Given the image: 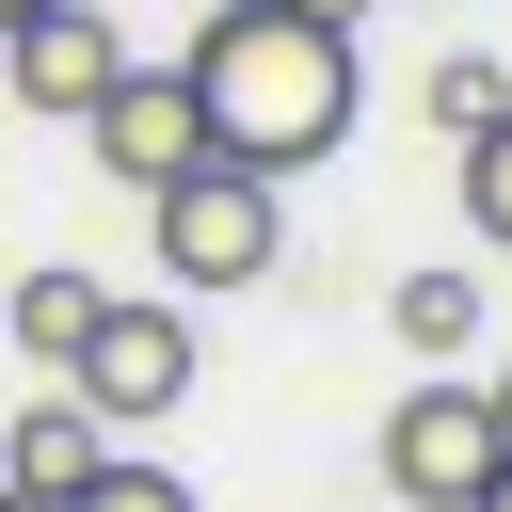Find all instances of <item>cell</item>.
Instances as JSON below:
<instances>
[{
    "mask_svg": "<svg viewBox=\"0 0 512 512\" xmlns=\"http://www.w3.org/2000/svg\"><path fill=\"white\" fill-rule=\"evenodd\" d=\"M384 320H400V352H416V368H464V352H480V272H400V288H384Z\"/></svg>",
    "mask_w": 512,
    "mask_h": 512,
    "instance_id": "cell-9",
    "label": "cell"
},
{
    "mask_svg": "<svg viewBox=\"0 0 512 512\" xmlns=\"http://www.w3.org/2000/svg\"><path fill=\"white\" fill-rule=\"evenodd\" d=\"M80 160L96 176H128V192H160V176H192L208 160V112H192V64H128L96 112H80Z\"/></svg>",
    "mask_w": 512,
    "mask_h": 512,
    "instance_id": "cell-6",
    "label": "cell"
},
{
    "mask_svg": "<svg viewBox=\"0 0 512 512\" xmlns=\"http://www.w3.org/2000/svg\"><path fill=\"white\" fill-rule=\"evenodd\" d=\"M64 384H80V400H96L112 432H160V416L192 400V320H176V304H144V288H112Z\"/></svg>",
    "mask_w": 512,
    "mask_h": 512,
    "instance_id": "cell-4",
    "label": "cell"
},
{
    "mask_svg": "<svg viewBox=\"0 0 512 512\" xmlns=\"http://www.w3.org/2000/svg\"><path fill=\"white\" fill-rule=\"evenodd\" d=\"M192 112H208V144L224 160H256V176H304V160H336L352 144V112H368V64H352V0H224L192 48Z\"/></svg>",
    "mask_w": 512,
    "mask_h": 512,
    "instance_id": "cell-1",
    "label": "cell"
},
{
    "mask_svg": "<svg viewBox=\"0 0 512 512\" xmlns=\"http://www.w3.org/2000/svg\"><path fill=\"white\" fill-rule=\"evenodd\" d=\"M64 512H208V496H192L176 464H144V448H112V464H96V480H80Z\"/></svg>",
    "mask_w": 512,
    "mask_h": 512,
    "instance_id": "cell-12",
    "label": "cell"
},
{
    "mask_svg": "<svg viewBox=\"0 0 512 512\" xmlns=\"http://www.w3.org/2000/svg\"><path fill=\"white\" fill-rule=\"evenodd\" d=\"M96 464H112V416H96L80 384L16 400V432H0V496H48V512H64V496H80Z\"/></svg>",
    "mask_w": 512,
    "mask_h": 512,
    "instance_id": "cell-7",
    "label": "cell"
},
{
    "mask_svg": "<svg viewBox=\"0 0 512 512\" xmlns=\"http://www.w3.org/2000/svg\"><path fill=\"white\" fill-rule=\"evenodd\" d=\"M0 16H32V0H0Z\"/></svg>",
    "mask_w": 512,
    "mask_h": 512,
    "instance_id": "cell-16",
    "label": "cell"
},
{
    "mask_svg": "<svg viewBox=\"0 0 512 512\" xmlns=\"http://www.w3.org/2000/svg\"><path fill=\"white\" fill-rule=\"evenodd\" d=\"M112 80H128V32H112L96 0H32V16H0V96H16V112L80 128Z\"/></svg>",
    "mask_w": 512,
    "mask_h": 512,
    "instance_id": "cell-5",
    "label": "cell"
},
{
    "mask_svg": "<svg viewBox=\"0 0 512 512\" xmlns=\"http://www.w3.org/2000/svg\"><path fill=\"white\" fill-rule=\"evenodd\" d=\"M464 512H512V448H496V480H480V496H464Z\"/></svg>",
    "mask_w": 512,
    "mask_h": 512,
    "instance_id": "cell-13",
    "label": "cell"
},
{
    "mask_svg": "<svg viewBox=\"0 0 512 512\" xmlns=\"http://www.w3.org/2000/svg\"><path fill=\"white\" fill-rule=\"evenodd\" d=\"M480 400H496V432H512V368H496V384H480Z\"/></svg>",
    "mask_w": 512,
    "mask_h": 512,
    "instance_id": "cell-14",
    "label": "cell"
},
{
    "mask_svg": "<svg viewBox=\"0 0 512 512\" xmlns=\"http://www.w3.org/2000/svg\"><path fill=\"white\" fill-rule=\"evenodd\" d=\"M448 160H464V240H480V256H512V112H496V128H464Z\"/></svg>",
    "mask_w": 512,
    "mask_h": 512,
    "instance_id": "cell-11",
    "label": "cell"
},
{
    "mask_svg": "<svg viewBox=\"0 0 512 512\" xmlns=\"http://www.w3.org/2000/svg\"><path fill=\"white\" fill-rule=\"evenodd\" d=\"M0 512H48V496H0Z\"/></svg>",
    "mask_w": 512,
    "mask_h": 512,
    "instance_id": "cell-15",
    "label": "cell"
},
{
    "mask_svg": "<svg viewBox=\"0 0 512 512\" xmlns=\"http://www.w3.org/2000/svg\"><path fill=\"white\" fill-rule=\"evenodd\" d=\"M416 112H432V128L464 144V128H496V112H512V64H496V48H448V64L416 80Z\"/></svg>",
    "mask_w": 512,
    "mask_h": 512,
    "instance_id": "cell-10",
    "label": "cell"
},
{
    "mask_svg": "<svg viewBox=\"0 0 512 512\" xmlns=\"http://www.w3.org/2000/svg\"><path fill=\"white\" fill-rule=\"evenodd\" d=\"M144 256L176 272V288H272V256H288V176H256V160H192V176H160L144 192Z\"/></svg>",
    "mask_w": 512,
    "mask_h": 512,
    "instance_id": "cell-2",
    "label": "cell"
},
{
    "mask_svg": "<svg viewBox=\"0 0 512 512\" xmlns=\"http://www.w3.org/2000/svg\"><path fill=\"white\" fill-rule=\"evenodd\" d=\"M96 304H112L96 272H16V288H0V320H16V352H32L48 384L80 368V336H96Z\"/></svg>",
    "mask_w": 512,
    "mask_h": 512,
    "instance_id": "cell-8",
    "label": "cell"
},
{
    "mask_svg": "<svg viewBox=\"0 0 512 512\" xmlns=\"http://www.w3.org/2000/svg\"><path fill=\"white\" fill-rule=\"evenodd\" d=\"M496 400L464 384V368H416V400H384V496L400 512H464L480 480H496Z\"/></svg>",
    "mask_w": 512,
    "mask_h": 512,
    "instance_id": "cell-3",
    "label": "cell"
}]
</instances>
